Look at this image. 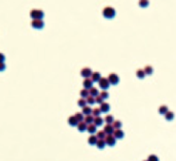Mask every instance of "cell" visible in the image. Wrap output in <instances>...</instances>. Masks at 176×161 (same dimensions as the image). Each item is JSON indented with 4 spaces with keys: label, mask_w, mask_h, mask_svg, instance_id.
<instances>
[{
    "label": "cell",
    "mask_w": 176,
    "mask_h": 161,
    "mask_svg": "<svg viewBox=\"0 0 176 161\" xmlns=\"http://www.w3.org/2000/svg\"><path fill=\"white\" fill-rule=\"evenodd\" d=\"M105 143H106V145H108V146L112 147V146H114L115 143H116V139L113 137V135H108L105 138Z\"/></svg>",
    "instance_id": "6"
},
{
    "label": "cell",
    "mask_w": 176,
    "mask_h": 161,
    "mask_svg": "<svg viewBox=\"0 0 176 161\" xmlns=\"http://www.w3.org/2000/svg\"><path fill=\"white\" fill-rule=\"evenodd\" d=\"M86 101H87V104H89V105H93V104L96 103L95 98H94V96H92V95H89L88 98L86 99Z\"/></svg>",
    "instance_id": "34"
},
{
    "label": "cell",
    "mask_w": 176,
    "mask_h": 161,
    "mask_svg": "<svg viewBox=\"0 0 176 161\" xmlns=\"http://www.w3.org/2000/svg\"><path fill=\"white\" fill-rule=\"evenodd\" d=\"M93 72L90 68H83L82 71H81V75L84 77V78H91Z\"/></svg>",
    "instance_id": "7"
},
{
    "label": "cell",
    "mask_w": 176,
    "mask_h": 161,
    "mask_svg": "<svg viewBox=\"0 0 176 161\" xmlns=\"http://www.w3.org/2000/svg\"><path fill=\"white\" fill-rule=\"evenodd\" d=\"M4 61H5V56L2 52H0V63H4Z\"/></svg>",
    "instance_id": "39"
},
{
    "label": "cell",
    "mask_w": 176,
    "mask_h": 161,
    "mask_svg": "<svg viewBox=\"0 0 176 161\" xmlns=\"http://www.w3.org/2000/svg\"><path fill=\"white\" fill-rule=\"evenodd\" d=\"M146 161H147V160H146Z\"/></svg>",
    "instance_id": "40"
},
{
    "label": "cell",
    "mask_w": 176,
    "mask_h": 161,
    "mask_svg": "<svg viewBox=\"0 0 176 161\" xmlns=\"http://www.w3.org/2000/svg\"><path fill=\"white\" fill-rule=\"evenodd\" d=\"M100 114H101V110H100V108H94V109H93V111H92V115H93L94 117H98V116H100Z\"/></svg>",
    "instance_id": "30"
},
{
    "label": "cell",
    "mask_w": 176,
    "mask_h": 161,
    "mask_svg": "<svg viewBox=\"0 0 176 161\" xmlns=\"http://www.w3.org/2000/svg\"><path fill=\"white\" fill-rule=\"evenodd\" d=\"M93 81H92V79L91 78H85V80H84V82H83V84H84V88H86V89H90V88H92L93 87Z\"/></svg>",
    "instance_id": "9"
},
{
    "label": "cell",
    "mask_w": 176,
    "mask_h": 161,
    "mask_svg": "<svg viewBox=\"0 0 176 161\" xmlns=\"http://www.w3.org/2000/svg\"><path fill=\"white\" fill-rule=\"evenodd\" d=\"M102 14H103V17L108 19V20H111V19H113L115 17V9L113 7H111V6H106L103 8L102 10Z\"/></svg>",
    "instance_id": "1"
},
{
    "label": "cell",
    "mask_w": 176,
    "mask_h": 161,
    "mask_svg": "<svg viewBox=\"0 0 176 161\" xmlns=\"http://www.w3.org/2000/svg\"><path fill=\"white\" fill-rule=\"evenodd\" d=\"M103 123H104V119H102V117H100V116L95 117V119H94V124H95L96 126H101Z\"/></svg>",
    "instance_id": "18"
},
{
    "label": "cell",
    "mask_w": 176,
    "mask_h": 161,
    "mask_svg": "<svg viewBox=\"0 0 176 161\" xmlns=\"http://www.w3.org/2000/svg\"><path fill=\"white\" fill-rule=\"evenodd\" d=\"M168 111H169V110H168V107L165 106V105L160 106V108H159V113H160V114H162V115H165Z\"/></svg>",
    "instance_id": "24"
},
{
    "label": "cell",
    "mask_w": 176,
    "mask_h": 161,
    "mask_svg": "<svg viewBox=\"0 0 176 161\" xmlns=\"http://www.w3.org/2000/svg\"><path fill=\"white\" fill-rule=\"evenodd\" d=\"M143 70H144V72H145L146 75H151L153 73V69H152L151 66H145Z\"/></svg>",
    "instance_id": "31"
},
{
    "label": "cell",
    "mask_w": 176,
    "mask_h": 161,
    "mask_svg": "<svg viewBox=\"0 0 176 161\" xmlns=\"http://www.w3.org/2000/svg\"><path fill=\"white\" fill-rule=\"evenodd\" d=\"M74 116H75V118L77 119L78 122H82V121L85 120V115L83 113H81V112H77V113H75Z\"/></svg>",
    "instance_id": "27"
},
{
    "label": "cell",
    "mask_w": 176,
    "mask_h": 161,
    "mask_svg": "<svg viewBox=\"0 0 176 161\" xmlns=\"http://www.w3.org/2000/svg\"><path fill=\"white\" fill-rule=\"evenodd\" d=\"M89 91H90V95L94 96V98H96V96H98V95H99V91H98V89L96 88V87H94V86H93L92 88H90Z\"/></svg>",
    "instance_id": "21"
},
{
    "label": "cell",
    "mask_w": 176,
    "mask_h": 161,
    "mask_svg": "<svg viewBox=\"0 0 176 161\" xmlns=\"http://www.w3.org/2000/svg\"><path fill=\"white\" fill-rule=\"evenodd\" d=\"M100 110H101V112H103V113H107V112L110 110V106H109V104L103 102V103L100 105Z\"/></svg>",
    "instance_id": "14"
},
{
    "label": "cell",
    "mask_w": 176,
    "mask_h": 161,
    "mask_svg": "<svg viewBox=\"0 0 176 161\" xmlns=\"http://www.w3.org/2000/svg\"><path fill=\"white\" fill-rule=\"evenodd\" d=\"M31 26L34 29H42L44 27V22L42 20H32Z\"/></svg>",
    "instance_id": "5"
},
{
    "label": "cell",
    "mask_w": 176,
    "mask_h": 161,
    "mask_svg": "<svg viewBox=\"0 0 176 161\" xmlns=\"http://www.w3.org/2000/svg\"><path fill=\"white\" fill-rule=\"evenodd\" d=\"M106 136L107 135L104 132V130H99V131L96 132V137L98 138V140H105Z\"/></svg>",
    "instance_id": "23"
},
{
    "label": "cell",
    "mask_w": 176,
    "mask_h": 161,
    "mask_svg": "<svg viewBox=\"0 0 176 161\" xmlns=\"http://www.w3.org/2000/svg\"><path fill=\"white\" fill-rule=\"evenodd\" d=\"M145 72H144V70L143 69H138L137 71H136V76L139 78V79H143L145 77Z\"/></svg>",
    "instance_id": "20"
},
{
    "label": "cell",
    "mask_w": 176,
    "mask_h": 161,
    "mask_svg": "<svg viewBox=\"0 0 176 161\" xmlns=\"http://www.w3.org/2000/svg\"><path fill=\"white\" fill-rule=\"evenodd\" d=\"M98 149H104L105 146H106V143H105V140H98L97 144H96Z\"/></svg>",
    "instance_id": "22"
},
{
    "label": "cell",
    "mask_w": 176,
    "mask_h": 161,
    "mask_svg": "<svg viewBox=\"0 0 176 161\" xmlns=\"http://www.w3.org/2000/svg\"><path fill=\"white\" fill-rule=\"evenodd\" d=\"M79 93H81V96H82V98H84V99H87L88 96L90 95V91H89V89H86V88L82 89Z\"/></svg>",
    "instance_id": "28"
},
{
    "label": "cell",
    "mask_w": 176,
    "mask_h": 161,
    "mask_svg": "<svg viewBox=\"0 0 176 161\" xmlns=\"http://www.w3.org/2000/svg\"><path fill=\"white\" fill-rule=\"evenodd\" d=\"M87 128H88V124L85 122V121H82V122H78L77 124V129L79 131H86L87 130Z\"/></svg>",
    "instance_id": "12"
},
{
    "label": "cell",
    "mask_w": 176,
    "mask_h": 161,
    "mask_svg": "<svg viewBox=\"0 0 176 161\" xmlns=\"http://www.w3.org/2000/svg\"><path fill=\"white\" fill-rule=\"evenodd\" d=\"M92 111H93V109H92L90 106H85V107L83 108V112H82V113H83L85 116H87V115H91V114H92Z\"/></svg>",
    "instance_id": "17"
},
{
    "label": "cell",
    "mask_w": 176,
    "mask_h": 161,
    "mask_svg": "<svg viewBox=\"0 0 176 161\" xmlns=\"http://www.w3.org/2000/svg\"><path fill=\"white\" fill-rule=\"evenodd\" d=\"M99 95L101 96V98H102L103 100H106V99H108L109 93H108V91H107V90H102V91L99 93Z\"/></svg>",
    "instance_id": "33"
},
{
    "label": "cell",
    "mask_w": 176,
    "mask_h": 161,
    "mask_svg": "<svg viewBox=\"0 0 176 161\" xmlns=\"http://www.w3.org/2000/svg\"><path fill=\"white\" fill-rule=\"evenodd\" d=\"M94 119H95V117L91 114V115H87V116H85V122L89 125V124H92V123H94Z\"/></svg>",
    "instance_id": "19"
},
{
    "label": "cell",
    "mask_w": 176,
    "mask_h": 161,
    "mask_svg": "<svg viewBox=\"0 0 176 161\" xmlns=\"http://www.w3.org/2000/svg\"><path fill=\"white\" fill-rule=\"evenodd\" d=\"M104 121L106 122V124H112L114 122V118H113L112 115H106Z\"/></svg>",
    "instance_id": "26"
},
{
    "label": "cell",
    "mask_w": 176,
    "mask_h": 161,
    "mask_svg": "<svg viewBox=\"0 0 176 161\" xmlns=\"http://www.w3.org/2000/svg\"><path fill=\"white\" fill-rule=\"evenodd\" d=\"M77 105H78L79 107H82V108H84L85 106H87V101H86V99L81 98V99L77 101Z\"/></svg>",
    "instance_id": "32"
},
{
    "label": "cell",
    "mask_w": 176,
    "mask_h": 161,
    "mask_svg": "<svg viewBox=\"0 0 176 161\" xmlns=\"http://www.w3.org/2000/svg\"><path fill=\"white\" fill-rule=\"evenodd\" d=\"M124 136H125V133H124V131L121 129V128H120V129H114V132H113V137L118 140H121V139H123L124 138Z\"/></svg>",
    "instance_id": "13"
},
{
    "label": "cell",
    "mask_w": 176,
    "mask_h": 161,
    "mask_svg": "<svg viewBox=\"0 0 176 161\" xmlns=\"http://www.w3.org/2000/svg\"><path fill=\"white\" fill-rule=\"evenodd\" d=\"M139 6L140 7H143V8H145L149 5V0H139V2H138Z\"/></svg>",
    "instance_id": "25"
},
{
    "label": "cell",
    "mask_w": 176,
    "mask_h": 161,
    "mask_svg": "<svg viewBox=\"0 0 176 161\" xmlns=\"http://www.w3.org/2000/svg\"><path fill=\"white\" fill-rule=\"evenodd\" d=\"M68 124L71 125V126H77L78 121H77V119L75 118V116H70V117L68 118Z\"/></svg>",
    "instance_id": "16"
},
{
    "label": "cell",
    "mask_w": 176,
    "mask_h": 161,
    "mask_svg": "<svg viewBox=\"0 0 176 161\" xmlns=\"http://www.w3.org/2000/svg\"><path fill=\"white\" fill-rule=\"evenodd\" d=\"M5 68H6L5 64H4V63H0V72L4 71V70H5Z\"/></svg>",
    "instance_id": "38"
},
{
    "label": "cell",
    "mask_w": 176,
    "mask_h": 161,
    "mask_svg": "<svg viewBox=\"0 0 176 161\" xmlns=\"http://www.w3.org/2000/svg\"><path fill=\"white\" fill-rule=\"evenodd\" d=\"M147 161H159V158L157 155H149Z\"/></svg>",
    "instance_id": "36"
},
{
    "label": "cell",
    "mask_w": 176,
    "mask_h": 161,
    "mask_svg": "<svg viewBox=\"0 0 176 161\" xmlns=\"http://www.w3.org/2000/svg\"><path fill=\"white\" fill-rule=\"evenodd\" d=\"M112 126L114 127V129H120L122 127V122L119 120H114V122L112 123Z\"/></svg>",
    "instance_id": "35"
},
{
    "label": "cell",
    "mask_w": 176,
    "mask_h": 161,
    "mask_svg": "<svg viewBox=\"0 0 176 161\" xmlns=\"http://www.w3.org/2000/svg\"><path fill=\"white\" fill-rule=\"evenodd\" d=\"M95 101H96V103H97V104H99V105H101L102 103H103V99L101 98V96L100 95H98V96H96V98H95Z\"/></svg>",
    "instance_id": "37"
},
{
    "label": "cell",
    "mask_w": 176,
    "mask_h": 161,
    "mask_svg": "<svg viewBox=\"0 0 176 161\" xmlns=\"http://www.w3.org/2000/svg\"><path fill=\"white\" fill-rule=\"evenodd\" d=\"M103 130H104V132L108 136V135H113V132H114V127L112 126V124H106L105 126H104V128H103Z\"/></svg>",
    "instance_id": "8"
},
{
    "label": "cell",
    "mask_w": 176,
    "mask_h": 161,
    "mask_svg": "<svg viewBox=\"0 0 176 161\" xmlns=\"http://www.w3.org/2000/svg\"><path fill=\"white\" fill-rule=\"evenodd\" d=\"M99 86L103 89V90H106L109 86H110V83H109V81H108V79L107 78H104V77H102L100 80H99Z\"/></svg>",
    "instance_id": "4"
},
{
    "label": "cell",
    "mask_w": 176,
    "mask_h": 161,
    "mask_svg": "<svg viewBox=\"0 0 176 161\" xmlns=\"http://www.w3.org/2000/svg\"><path fill=\"white\" fill-rule=\"evenodd\" d=\"M165 118H166V120H168V121L173 120V119H174V113H173V112H171V111H168L167 113L165 114Z\"/></svg>",
    "instance_id": "29"
},
{
    "label": "cell",
    "mask_w": 176,
    "mask_h": 161,
    "mask_svg": "<svg viewBox=\"0 0 176 161\" xmlns=\"http://www.w3.org/2000/svg\"><path fill=\"white\" fill-rule=\"evenodd\" d=\"M108 81L110 84H112V85H116L119 82H120V77L119 75H116L115 73H110L108 75Z\"/></svg>",
    "instance_id": "3"
},
{
    "label": "cell",
    "mask_w": 176,
    "mask_h": 161,
    "mask_svg": "<svg viewBox=\"0 0 176 161\" xmlns=\"http://www.w3.org/2000/svg\"><path fill=\"white\" fill-rule=\"evenodd\" d=\"M97 142H98V138L96 137L95 135H91L90 137H89V139H88V143L90 144V145H96L97 144Z\"/></svg>",
    "instance_id": "15"
},
{
    "label": "cell",
    "mask_w": 176,
    "mask_h": 161,
    "mask_svg": "<svg viewBox=\"0 0 176 161\" xmlns=\"http://www.w3.org/2000/svg\"><path fill=\"white\" fill-rule=\"evenodd\" d=\"M101 74L99 72H93L92 76H91V79H92V81L93 82H99V80L101 79Z\"/></svg>",
    "instance_id": "10"
},
{
    "label": "cell",
    "mask_w": 176,
    "mask_h": 161,
    "mask_svg": "<svg viewBox=\"0 0 176 161\" xmlns=\"http://www.w3.org/2000/svg\"><path fill=\"white\" fill-rule=\"evenodd\" d=\"M87 131H88L89 133H91V135L96 133V132H97V126H96L94 123L89 124V125H88V128H87Z\"/></svg>",
    "instance_id": "11"
},
{
    "label": "cell",
    "mask_w": 176,
    "mask_h": 161,
    "mask_svg": "<svg viewBox=\"0 0 176 161\" xmlns=\"http://www.w3.org/2000/svg\"><path fill=\"white\" fill-rule=\"evenodd\" d=\"M30 17L33 20H42L44 17V12L40 9H32L30 11Z\"/></svg>",
    "instance_id": "2"
}]
</instances>
